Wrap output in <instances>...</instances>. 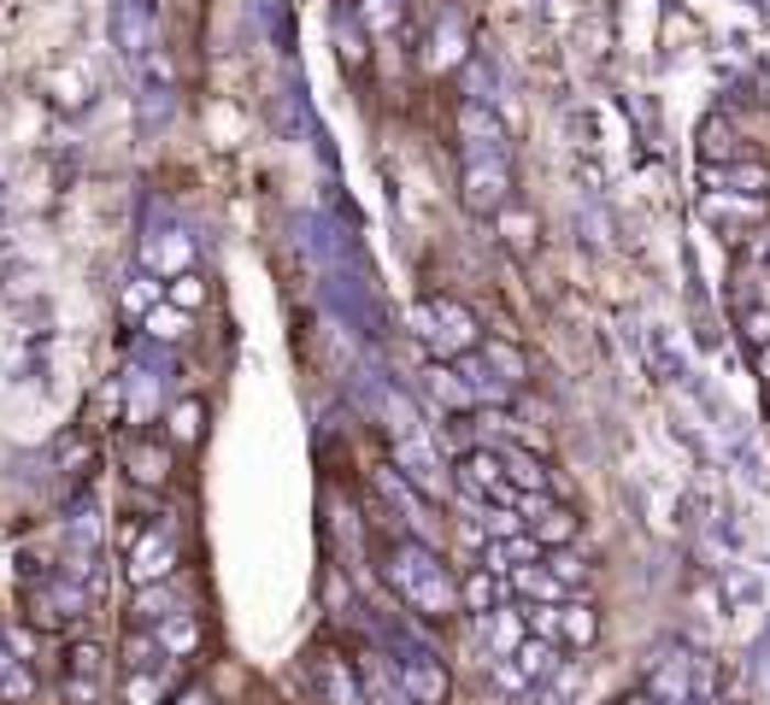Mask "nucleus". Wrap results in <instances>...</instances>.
Here are the masks:
<instances>
[{
  "instance_id": "obj_1",
  "label": "nucleus",
  "mask_w": 770,
  "mask_h": 705,
  "mask_svg": "<svg viewBox=\"0 0 770 705\" xmlns=\"http://www.w3.org/2000/svg\"><path fill=\"white\" fill-rule=\"evenodd\" d=\"M124 571H130V588H153V582H170L177 576V541H170L165 524L153 518H130L124 524Z\"/></svg>"
},
{
  "instance_id": "obj_2",
  "label": "nucleus",
  "mask_w": 770,
  "mask_h": 705,
  "mask_svg": "<svg viewBox=\"0 0 770 705\" xmlns=\"http://www.w3.org/2000/svg\"><path fill=\"white\" fill-rule=\"evenodd\" d=\"M170 471H177V441H160V436H135L124 447V476L147 494H165L170 488Z\"/></svg>"
},
{
  "instance_id": "obj_3",
  "label": "nucleus",
  "mask_w": 770,
  "mask_h": 705,
  "mask_svg": "<svg viewBox=\"0 0 770 705\" xmlns=\"http://www.w3.org/2000/svg\"><path fill=\"white\" fill-rule=\"evenodd\" d=\"M424 335H430V348H436L441 359H448V353H465V348H476V318H471L459 300L436 295V300H424Z\"/></svg>"
},
{
  "instance_id": "obj_4",
  "label": "nucleus",
  "mask_w": 770,
  "mask_h": 705,
  "mask_svg": "<svg viewBox=\"0 0 770 705\" xmlns=\"http://www.w3.org/2000/svg\"><path fill=\"white\" fill-rule=\"evenodd\" d=\"M459 195H465V206H471L476 218H501L506 206H512V170L501 159H471L465 165V188H459Z\"/></svg>"
},
{
  "instance_id": "obj_5",
  "label": "nucleus",
  "mask_w": 770,
  "mask_h": 705,
  "mask_svg": "<svg viewBox=\"0 0 770 705\" xmlns=\"http://www.w3.org/2000/svg\"><path fill=\"white\" fill-rule=\"evenodd\" d=\"M459 483L476 488V494H488V500H501V506H518V494H524V488H512L506 459L488 453V447H471V453H459Z\"/></svg>"
},
{
  "instance_id": "obj_6",
  "label": "nucleus",
  "mask_w": 770,
  "mask_h": 705,
  "mask_svg": "<svg viewBox=\"0 0 770 705\" xmlns=\"http://www.w3.org/2000/svg\"><path fill=\"white\" fill-rule=\"evenodd\" d=\"M153 635H160V647H165V659H188V652H200V624H195V612H165L160 624H147Z\"/></svg>"
},
{
  "instance_id": "obj_7",
  "label": "nucleus",
  "mask_w": 770,
  "mask_h": 705,
  "mask_svg": "<svg viewBox=\"0 0 770 705\" xmlns=\"http://www.w3.org/2000/svg\"><path fill=\"white\" fill-rule=\"evenodd\" d=\"M459 606H465L471 617H494L501 612V571H471L465 582H459Z\"/></svg>"
},
{
  "instance_id": "obj_8",
  "label": "nucleus",
  "mask_w": 770,
  "mask_h": 705,
  "mask_svg": "<svg viewBox=\"0 0 770 705\" xmlns=\"http://www.w3.org/2000/svg\"><path fill=\"white\" fill-rule=\"evenodd\" d=\"M165 436L177 441V447H195L200 436H207V400H195V394H188V400H177L165 411Z\"/></svg>"
},
{
  "instance_id": "obj_9",
  "label": "nucleus",
  "mask_w": 770,
  "mask_h": 705,
  "mask_svg": "<svg viewBox=\"0 0 770 705\" xmlns=\"http://www.w3.org/2000/svg\"><path fill=\"white\" fill-rule=\"evenodd\" d=\"M529 529H536V541L547 547V553H553V547H571L583 524H576V511H571V506H547L541 518H529Z\"/></svg>"
},
{
  "instance_id": "obj_10",
  "label": "nucleus",
  "mask_w": 770,
  "mask_h": 705,
  "mask_svg": "<svg viewBox=\"0 0 770 705\" xmlns=\"http://www.w3.org/2000/svg\"><path fill=\"white\" fill-rule=\"evenodd\" d=\"M512 588H518L524 599H547V606L564 599V582L547 571V564H518V571H512Z\"/></svg>"
},
{
  "instance_id": "obj_11",
  "label": "nucleus",
  "mask_w": 770,
  "mask_h": 705,
  "mask_svg": "<svg viewBox=\"0 0 770 705\" xmlns=\"http://www.w3.org/2000/svg\"><path fill=\"white\" fill-rule=\"evenodd\" d=\"M142 330H147L153 341H188V330H195V312H183V306L160 300V306L142 318Z\"/></svg>"
},
{
  "instance_id": "obj_12",
  "label": "nucleus",
  "mask_w": 770,
  "mask_h": 705,
  "mask_svg": "<svg viewBox=\"0 0 770 705\" xmlns=\"http://www.w3.org/2000/svg\"><path fill=\"white\" fill-rule=\"evenodd\" d=\"M406 694H413L418 705H441V700H448V670H441V664H406Z\"/></svg>"
},
{
  "instance_id": "obj_13",
  "label": "nucleus",
  "mask_w": 770,
  "mask_h": 705,
  "mask_svg": "<svg viewBox=\"0 0 770 705\" xmlns=\"http://www.w3.org/2000/svg\"><path fill=\"white\" fill-rule=\"evenodd\" d=\"M594 635H601V612H594L588 599L564 606V629H559V641H564V647H594Z\"/></svg>"
},
{
  "instance_id": "obj_14",
  "label": "nucleus",
  "mask_w": 770,
  "mask_h": 705,
  "mask_svg": "<svg viewBox=\"0 0 770 705\" xmlns=\"http://www.w3.org/2000/svg\"><path fill=\"white\" fill-rule=\"evenodd\" d=\"M318 682H323V694H330V705H365V694H359V682H353V670L341 664V659H323V664H318Z\"/></svg>"
},
{
  "instance_id": "obj_15",
  "label": "nucleus",
  "mask_w": 770,
  "mask_h": 705,
  "mask_svg": "<svg viewBox=\"0 0 770 705\" xmlns=\"http://www.w3.org/2000/svg\"><path fill=\"white\" fill-rule=\"evenodd\" d=\"M165 300L183 306V312H200V306H207V277H200V271H177V277H165Z\"/></svg>"
},
{
  "instance_id": "obj_16",
  "label": "nucleus",
  "mask_w": 770,
  "mask_h": 705,
  "mask_svg": "<svg viewBox=\"0 0 770 705\" xmlns=\"http://www.w3.org/2000/svg\"><path fill=\"white\" fill-rule=\"evenodd\" d=\"M160 652H165L160 635H153L147 624L142 629L130 624V635H124V670H153V664H160Z\"/></svg>"
},
{
  "instance_id": "obj_17",
  "label": "nucleus",
  "mask_w": 770,
  "mask_h": 705,
  "mask_svg": "<svg viewBox=\"0 0 770 705\" xmlns=\"http://www.w3.org/2000/svg\"><path fill=\"white\" fill-rule=\"evenodd\" d=\"M494 223H501V242L518 253V260H524V253H536V218H529V212H512V206H506Z\"/></svg>"
},
{
  "instance_id": "obj_18",
  "label": "nucleus",
  "mask_w": 770,
  "mask_h": 705,
  "mask_svg": "<svg viewBox=\"0 0 770 705\" xmlns=\"http://www.w3.org/2000/svg\"><path fill=\"white\" fill-rule=\"evenodd\" d=\"M501 459H506L512 488H524V494H547V471L536 464V453H501Z\"/></svg>"
},
{
  "instance_id": "obj_19",
  "label": "nucleus",
  "mask_w": 770,
  "mask_h": 705,
  "mask_svg": "<svg viewBox=\"0 0 770 705\" xmlns=\"http://www.w3.org/2000/svg\"><path fill=\"white\" fill-rule=\"evenodd\" d=\"M430 388H436V400L448 406V411H471V388L459 383L448 365H430Z\"/></svg>"
},
{
  "instance_id": "obj_20",
  "label": "nucleus",
  "mask_w": 770,
  "mask_h": 705,
  "mask_svg": "<svg viewBox=\"0 0 770 705\" xmlns=\"http://www.w3.org/2000/svg\"><path fill=\"white\" fill-rule=\"evenodd\" d=\"M488 624H494V647H501V652H518V647L529 641V624H524V612H494Z\"/></svg>"
},
{
  "instance_id": "obj_21",
  "label": "nucleus",
  "mask_w": 770,
  "mask_h": 705,
  "mask_svg": "<svg viewBox=\"0 0 770 705\" xmlns=\"http://www.w3.org/2000/svg\"><path fill=\"white\" fill-rule=\"evenodd\" d=\"M160 300H165V283H160V277H142V283L124 288V312H130V318H147Z\"/></svg>"
},
{
  "instance_id": "obj_22",
  "label": "nucleus",
  "mask_w": 770,
  "mask_h": 705,
  "mask_svg": "<svg viewBox=\"0 0 770 705\" xmlns=\"http://www.w3.org/2000/svg\"><path fill=\"white\" fill-rule=\"evenodd\" d=\"M512 659H518V670L524 676H547V670H553V641H541V635H529V641L512 652Z\"/></svg>"
},
{
  "instance_id": "obj_23",
  "label": "nucleus",
  "mask_w": 770,
  "mask_h": 705,
  "mask_svg": "<svg viewBox=\"0 0 770 705\" xmlns=\"http://www.w3.org/2000/svg\"><path fill=\"white\" fill-rule=\"evenodd\" d=\"M160 700H165V687L153 670H130L124 676V705H160Z\"/></svg>"
},
{
  "instance_id": "obj_24",
  "label": "nucleus",
  "mask_w": 770,
  "mask_h": 705,
  "mask_svg": "<svg viewBox=\"0 0 770 705\" xmlns=\"http://www.w3.org/2000/svg\"><path fill=\"white\" fill-rule=\"evenodd\" d=\"M524 624H529V635H541V641H559V629H564V606H529L524 612Z\"/></svg>"
},
{
  "instance_id": "obj_25",
  "label": "nucleus",
  "mask_w": 770,
  "mask_h": 705,
  "mask_svg": "<svg viewBox=\"0 0 770 705\" xmlns=\"http://www.w3.org/2000/svg\"><path fill=\"white\" fill-rule=\"evenodd\" d=\"M541 564H547V571H553V576L564 582V588H571V582H583V576H588V564H583V559H576V553H571V547H553V553H547Z\"/></svg>"
},
{
  "instance_id": "obj_26",
  "label": "nucleus",
  "mask_w": 770,
  "mask_h": 705,
  "mask_svg": "<svg viewBox=\"0 0 770 705\" xmlns=\"http://www.w3.org/2000/svg\"><path fill=\"white\" fill-rule=\"evenodd\" d=\"M359 19H365L376 36H383V30L400 24V0H359Z\"/></svg>"
},
{
  "instance_id": "obj_27",
  "label": "nucleus",
  "mask_w": 770,
  "mask_h": 705,
  "mask_svg": "<svg viewBox=\"0 0 770 705\" xmlns=\"http://www.w3.org/2000/svg\"><path fill=\"white\" fill-rule=\"evenodd\" d=\"M724 183H741V195H765L770 170L765 165H735V170H724Z\"/></svg>"
},
{
  "instance_id": "obj_28",
  "label": "nucleus",
  "mask_w": 770,
  "mask_h": 705,
  "mask_svg": "<svg viewBox=\"0 0 770 705\" xmlns=\"http://www.w3.org/2000/svg\"><path fill=\"white\" fill-rule=\"evenodd\" d=\"M59 464H65V471H72V476H82V464H95V447L72 436V441L59 447Z\"/></svg>"
},
{
  "instance_id": "obj_29",
  "label": "nucleus",
  "mask_w": 770,
  "mask_h": 705,
  "mask_svg": "<svg viewBox=\"0 0 770 705\" xmlns=\"http://www.w3.org/2000/svg\"><path fill=\"white\" fill-rule=\"evenodd\" d=\"M459 124H465L471 135H488V142H501V124H494L483 107H465V112H459Z\"/></svg>"
},
{
  "instance_id": "obj_30",
  "label": "nucleus",
  "mask_w": 770,
  "mask_h": 705,
  "mask_svg": "<svg viewBox=\"0 0 770 705\" xmlns=\"http://www.w3.org/2000/svg\"><path fill=\"white\" fill-rule=\"evenodd\" d=\"M488 359H494V365H501V371L512 376V383L524 376V359H518V348H506V341H494V348H488Z\"/></svg>"
},
{
  "instance_id": "obj_31",
  "label": "nucleus",
  "mask_w": 770,
  "mask_h": 705,
  "mask_svg": "<svg viewBox=\"0 0 770 705\" xmlns=\"http://www.w3.org/2000/svg\"><path fill=\"white\" fill-rule=\"evenodd\" d=\"M160 265L170 271V277H177V271H188V242H165V247H160Z\"/></svg>"
},
{
  "instance_id": "obj_32",
  "label": "nucleus",
  "mask_w": 770,
  "mask_h": 705,
  "mask_svg": "<svg viewBox=\"0 0 770 705\" xmlns=\"http://www.w3.org/2000/svg\"><path fill=\"white\" fill-rule=\"evenodd\" d=\"M30 694V676L24 670H12V676H0V700H24Z\"/></svg>"
},
{
  "instance_id": "obj_33",
  "label": "nucleus",
  "mask_w": 770,
  "mask_h": 705,
  "mask_svg": "<svg viewBox=\"0 0 770 705\" xmlns=\"http://www.w3.org/2000/svg\"><path fill=\"white\" fill-rule=\"evenodd\" d=\"M747 335L759 341V348H770V312H747Z\"/></svg>"
},
{
  "instance_id": "obj_34",
  "label": "nucleus",
  "mask_w": 770,
  "mask_h": 705,
  "mask_svg": "<svg viewBox=\"0 0 770 705\" xmlns=\"http://www.w3.org/2000/svg\"><path fill=\"white\" fill-rule=\"evenodd\" d=\"M170 705H212V694H207V687H183V694L170 700Z\"/></svg>"
},
{
  "instance_id": "obj_35",
  "label": "nucleus",
  "mask_w": 770,
  "mask_h": 705,
  "mask_svg": "<svg viewBox=\"0 0 770 705\" xmlns=\"http://www.w3.org/2000/svg\"><path fill=\"white\" fill-rule=\"evenodd\" d=\"M618 705H653V700H647V694H624Z\"/></svg>"
},
{
  "instance_id": "obj_36",
  "label": "nucleus",
  "mask_w": 770,
  "mask_h": 705,
  "mask_svg": "<svg viewBox=\"0 0 770 705\" xmlns=\"http://www.w3.org/2000/svg\"><path fill=\"white\" fill-rule=\"evenodd\" d=\"M759 376H765V383H770V348L759 353Z\"/></svg>"
},
{
  "instance_id": "obj_37",
  "label": "nucleus",
  "mask_w": 770,
  "mask_h": 705,
  "mask_svg": "<svg viewBox=\"0 0 770 705\" xmlns=\"http://www.w3.org/2000/svg\"><path fill=\"white\" fill-rule=\"evenodd\" d=\"M413 705H418V700H413Z\"/></svg>"
},
{
  "instance_id": "obj_38",
  "label": "nucleus",
  "mask_w": 770,
  "mask_h": 705,
  "mask_svg": "<svg viewBox=\"0 0 770 705\" xmlns=\"http://www.w3.org/2000/svg\"><path fill=\"white\" fill-rule=\"evenodd\" d=\"M160 705H165V700H160Z\"/></svg>"
}]
</instances>
